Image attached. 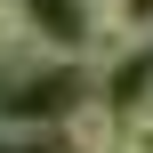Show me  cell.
<instances>
[{
    "instance_id": "cell-1",
    "label": "cell",
    "mask_w": 153,
    "mask_h": 153,
    "mask_svg": "<svg viewBox=\"0 0 153 153\" xmlns=\"http://www.w3.org/2000/svg\"><path fill=\"white\" fill-rule=\"evenodd\" d=\"M97 89H105V73L65 65V56H40V65H24V73L0 81V129H40V137H56L65 113L89 105Z\"/></svg>"
},
{
    "instance_id": "cell-2",
    "label": "cell",
    "mask_w": 153,
    "mask_h": 153,
    "mask_svg": "<svg viewBox=\"0 0 153 153\" xmlns=\"http://www.w3.org/2000/svg\"><path fill=\"white\" fill-rule=\"evenodd\" d=\"M16 16L32 24L40 56H65V65H89V73H97V32H105V16H97L89 0H16Z\"/></svg>"
},
{
    "instance_id": "cell-3",
    "label": "cell",
    "mask_w": 153,
    "mask_h": 153,
    "mask_svg": "<svg viewBox=\"0 0 153 153\" xmlns=\"http://www.w3.org/2000/svg\"><path fill=\"white\" fill-rule=\"evenodd\" d=\"M56 137H65V153H113V145H121V113H113V105H105V89H97L89 105H73V113H65V129H56Z\"/></svg>"
},
{
    "instance_id": "cell-4",
    "label": "cell",
    "mask_w": 153,
    "mask_h": 153,
    "mask_svg": "<svg viewBox=\"0 0 153 153\" xmlns=\"http://www.w3.org/2000/svg\"><path fill=\"white\" fill-rule=\"evenodd\" d=\"M105 24L129 48H153V0H105Z\"/></svg>"
},
{
    "instance_id": "cell-5",
    "label": "cell",
    "mask_w": 153,
    "mask_h": 153,
    "mask_svg": "<svg viewBox=\"0 0 153 153\" xmlns=\"http://www.w3.org/2000/svg\"><path fill=\"white\" fill-rule=\"evenodd\" d=\"M121 153H153V97L137 113H121Z\"/></svg>"
},
{
    "instance_id": "cell-6",
    "label": "cell",
    "mask_w": 153,
    "mask_h": 153,
    "mask_svg": "<svg viewBox=\"0 0 153 153\" xmlns=\"http://www.w3.org/2000/svg\"><path fill=\"white\" fill-rule=\"evenodd\" d=\"M89 8H97V16H105V0H89Z\"/></svg>"
},
{
    "instance_id": "cell-7",
    "label": "cell",
    "mask_w": 153,
    "mask_h": 153,
    "mask_svg": "<svg viewBox=\"0 0 153 153\" xmlns=\"http://www.w3.org/2000/svg\"><path fill=\"white\" fill-rule=\"evenodd\" d=\"M8 8H16V0H0V16H8Z\"/></svg>"
}]
</instances>
